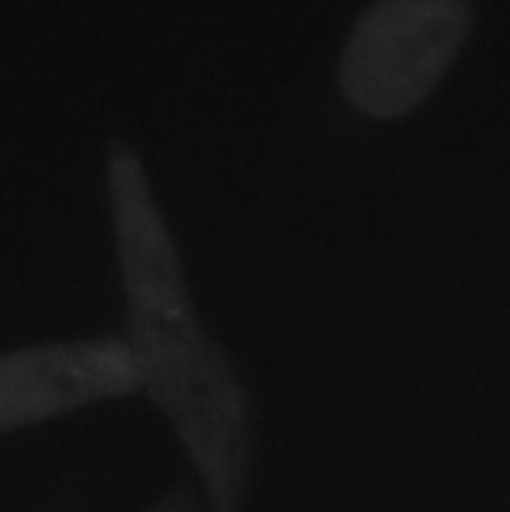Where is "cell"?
Returning <instances> with one entry per match:
<instances>
[{
	"mask_svg": "<svg viewBox=\"0 0 510 512\" xmlns=\"http://www.w3.org/2000/svg\"><path fill=\"white\" fill-rule=\"evenodd\" d=\"M125 348L143 393L173 428L208 512H243L253 408L228 355L200 323L178 243L140 153L115 140L105 163Z\"/></svg>",
	"mask_w": 510,
	"mask_h": 512,
	"instance_id": "6da1fadb",
	"label": "cell"
},
{
	"mask_svg": "<svg viewBox=\"0 0 510 512\" xmlns=\"http://www.w3.org/2000/svg\"><path fill=\"white\" fill-rule=\"evenodd\" d=\"M140 512H208V505L200 503L188 488H173Z\"/></svg>",
	"mask_w": 510,
	"mask_h": 512,
	"instance_id": "277c9868",
	"label": "cell"
},
{
	"mask_svg": "<svg viewBox=\"0 0 510 512\" xmlns=\"http://www.w3.org/2000/svg\"><path fill=\"white\" fill-rule=\"evenodd\" d=\"M473 28L475 10L463 0L368 5L340 50V93L368 118L408 115L443 83Z\"/></svg>",
	"mask_w": 510,
	"mask_h": 512,
	"instance_id": "7a4b0ae2",
	"label": "cell"
},
{
	"mask_svg": "<svg viewBox=\"0 0 510 512\" xmlns=\"http://www.w3.org/2000/svg\"><path fill=\"white\" fill-rule=\"evenodd\" d=\"M138 393L123 338L48 340L0 350V438Z\"/></svg>",
	"mask_w": 510,
	"mask_h": 512,
	"instance_id": "3957f363",
	"label": "cell"
}]
</instances>
